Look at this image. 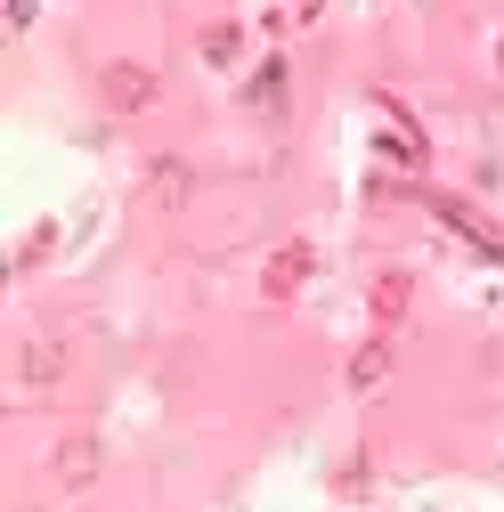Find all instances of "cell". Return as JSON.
<instances>
[{
  "mask_svg": "<svg viewBox=\"0 0 504 512\" xmlns=\"http://www.w3.org/2000/svg\"><path fill=\"white\" fill-rule=\"evenodd\" d=\"M106 106H114V114L155 106V74H147V66H106Z\"/></svg>",
  "mask_w": 504,
  "mask_h": 512,
  "instance_id": "cell-1",
  "label": "cell"
},
{
  "mask_svg": "<svg viewBox=\"0 0 504 512\" xmlns=\"http://www.w3.org/2000/svg\"><path fill=\"white\" fill-rule=\"evenodd\" d=\"M98 472V447L90 439H66V447H57V480H66V488H82Z\"/></svg>",
  "mask_w": 504,
  "mask_h": 512,
  "instance_id": "cell-2",
  "label": "cell"
},
{
  "mask_svg": "<svg viewBox=\"0 0 504 512\" xmlns=\"http://www.w3.org/2000/svg\"><path fill=\"white\" fill-rule=\"evenodd\" d=\"M301 277H309V244H285L277 261H269V293H293Z\"/></svg>",
  "mask_w": 504,
  "mask_h": 512,
  "instance_id": "cell-3",
  "label": "cell"
},
{
  "mask_svg": "<svg viewBox=\"0 0 504 512\" xmlns=\"http://www.w3.org/2000/svg\"><path fill=\"white\" fill-rule=\"evenodd\" d=\"M17 374L33 382V391H41V382H57V374H66V366H57V350H49V342H33V350L17 358Z\"/></svg>",
  "mask_w": 504,
  "mask_h": 512,
  "instance_id": "cell-4",
  "label": "cell"
},
{
  "mask_svg": "<svg viewBox=\"0 0 504 512\" xmlns=\"http://www.w3.org/2000/svg\"><path fill=\"white\" fill-rule=\"evenodd\" d=\"M383 374H391V350H383V342H366V350H358V366H350V382H358V391H374Z\"/></svg>",
  "mask_w": 504,
  "mask_h": 512,
  "instance_id": "cell-5",
  "label": "cell"
},
{
  "mask_svg": "<svg viewBox=\"0 0 504 512\" xmlns=\"http://www.w3.org/2000/svg\"><path fill=\"white\" fill-rule=\"evenodd\" d=\"M252 98H261V106H277V98H285V66H269L261 82H252Z\"/></svg>",
  "mask_w": 504,
  "mask_h": 512,
  "instance_id": "cell-6",
  "label": "cell"
}]
</instances>
